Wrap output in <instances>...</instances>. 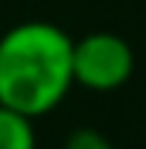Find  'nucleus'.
I'll return each mask as SVG.
<instances>
[{
    "instance_id": "2",
    "label": "nucleus",
    "mask_w": 146,
    "mask_h": 149,
    "mask_svg": "<svg viewBox=\"0 0 146 149\" xmlns=\"http://www.w3.org/2000/svg\"><path fill=\"white\" fill-rule=\"evenodd\" d=\"M73 82L91 91H113L128 82L134 52L116 33H88L73 43Z\"/></svg>"
},
{
    "instance_id": "4",
    "label": "nucleus",
    "mask_w": 146,
    "mask_h": 149,
    "mask_svg": "<svg viewBox=\"0 0 146 149\" xmlns=\"http://www.w3.org/2000/svg\"><path fill=\"white\" fill-rule=\"evenodd\" d=\"M64 149H113V143L95 128H79V131H73L67 137Z\"/></svg>"
},
{
    "instance_id": "1",
    "label": "nucleus",
    "mask_w": 146,
    "mask_h": 149,
    "mask_svg": "<svg viewBox=\"0 0 146 149\" xmlns=\"http://www.w3.org/2000/svg\"><path fill=\"white\" fill-rule=\"evenodd\" d=\"M73 40L49 22L15 24L0 40V107L24 116L55 110L73 85Z\"/></svg>"
},
{
    "instance_id": "3",
    "label": "nucleus",
    "mask_w": 146,
    "mask_h": 149,
    "mask_svg": "<svg viewBox=\"0 0 146 149\" xmlns=\"http://www.w3.org/2000/svg\"><path fill=\"white\" fill-rule=\"evenodd\" d=\"M34 146H37V137H34L31 116L0 107V149H34Z\"/></svg>"
}]
</instances>
